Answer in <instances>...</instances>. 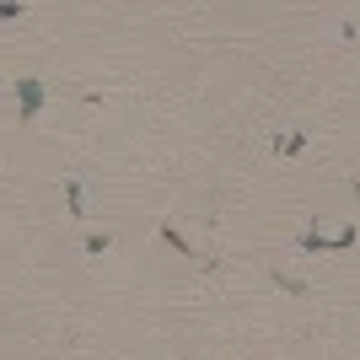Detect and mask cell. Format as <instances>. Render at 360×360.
<instances>
[{
	"label": "cell",
	"mask_w": 360,
	"mask_h": 360,
	"mask_svg": "<svg viewBox=\"0 0 360 360\" xmlns=\"http://www.w3.org/2000/svg\"><path fill=\"white\" fill-rule=\"evenodd\" d=\"M16 91H22V113H27V119H32V113L44 108V81H22V86H16Z\"/></svg>",
	"instance_id": "cell-1"
},
{
	"label": "cell",
	"mask_w": 360,
	"mask_h": 360,
	"mask_svg": "<svg viewBox=\"0 0 360 360\" xmlns=\"http://www.w3.org/2000/svg\"><path fill=\"white\" fill-rule=\"evenodd\" d=\"M162 242H167V248H178V253H188V242H183L178 231H172V226H162Z\"/></svg>",
	"instance_id": "cell-2"
}]
</instances>
